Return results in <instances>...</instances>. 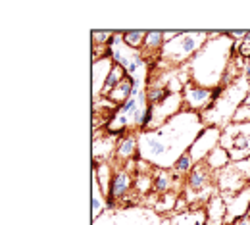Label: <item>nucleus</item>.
<instances>
[{
    "label": "nucleus",
    "mask_w": 250,
    "mask_h": 225,
    "mask_svg": "<svg viewBox=\"0 0 250 225\" xmlns=\"http://www.w3.org/2000/svg\"><path fill=\"white\" fill-rule=\"evenodd\" d=\"M216 183H218V187L223 191L225 196L227 194H237L239 191H243L247 185H250L247 181V177H245V173L233 162L216 173Z\"/></svg>",
    "instance_id": "1a4fd4ad"
},
{
    "label": "nucleus",
    "mask_w": 250,
    "mask_h": 225,
    "mask_svg": "<svg viewBox=\"0 0 250 225\" xmlns=\"http://www.w3.org/2000/svg\"><path fill=\"white\" fill-rule=\"evenodd\" d=\"M247 122H250V95L243 100V104L239 106V110L233 118V123H247Z\"/></svg>",
    "instance_id": "4be33fe9"
},
{
    "label": "nucleus",
    "mask_w": 250,
    "mask_h": 225,
    "mask_svg": "<svg viewBox=\"0 0 250 225\" xmlns=\"http://www.w3.org/2000/svg\"><path fill=\"white\" fill-rule=\"evenodd\" d=\"M204 164L214 171V173H218L221 171L223 167H227L229 164H231V158H229V154H227V150L219 144L218 148H214L210 154H208V158L204 160Z\"/></svg>",
    "instance_id": "4468645a"
},
{
    "label": "nucleus",
    "mask_w": 250,
    "mask_h": 225,
    "mask_svg": "<svg viewBox=\"0 0 250 225\" xmlns=\"http://www.w3.org/2000/svg\"><path fill=\"white\" fill-rule=\"evenodd\" d=\"M150 189H154V177H150L146 173H137L135 183H133V191H137L139 196H146Z\"/></svg>",
    "instance_id": "a211bd4d"
},
{
    "label": "nucleus",
    "mask_w": 250,
    "mask_h": 225,
    "mask_svg": "<svg viewBox=\"0 0 250 225\" xmlns=\"http://www.w3.org/2000/svg\"><path fill=\"white\" fill-rule=\"evenodd\" d=\"M171 183H173V179L169 177L167 169H156V173H154V191L158 194L167 193L171 189Z\"/></svg>",
    "instance_id": "f3484780"
},
{
    "label": "nucleus",
    "mask_w": 250,
    "mask_h": 225,
    "mask_svg": "<svg viewBox=\"0 0 250 225\" xmlns=\"http://www.w3.org/2000/svg\"><path fill=\"white\" fill-rule=\"evenodd\" d=\"M94 185H93V218L94 220H98V216L102 214V210H104V196L106 194L102 193V194H98V181H96V177H94V181H93Z\"/></svg>",
    "instance_id": "412c9836"
},
{
    "label": "nucleus",
    "mask_w": 250,
    "mask_h": 225,
    "mask_svg": "<svg viewBox=\"0 0 250 225\" xmlns=\"http://www.w3.org/2000/svg\"><path fill=\"white\" fill-rule=\"evenodd\" d=\"M225 216H227V206H225V198L221 196H212L208 202V214L206 220L210 224L221 225L225 224Z\"/></svg>",
    "instance_id": "ddd939ff"
},
{
    "label": "nucleus",
    "mask_w": 250,
    "mask_h": 225,
    "mask_svg": "<svg viewBox=\"0 0 250 225\" xmlns=\"http://www.w3.org/2000/svg\"><path fill=\"white\" fill-rule=\"evenodd\" d=\"M125 77H127V71H125L124 65L114 64L112 71H110V75H108V79H106V85H104V91H102V95H100V97H106V95H108L116 85H120V83L124 81Z\"/></svg>",
    "instance_id": "dca6fc26"
},
{
    "label": "nucleus",
    "mask_w": 250,
    "mask_h": 225,
    "mask_svg": "<svg viewBox=\"0 0 250 225\" xmlns=\"http://www.w3.org/2000/svg\"><path fill=\"white\" fill-rule=\"evenodd\" d=\"M146 31H127L124 33V42L133 50H143Z\"/></svg>",
    "instance_id": "aec40b11"
},
{
    "label": "nucleus",
    "mask_w": 250,
    "mask_h": 225,
    "mask_svg": "<svg viewBox=\"0 0 250 225\" xmlns=\"http://www.w3.org/2000/svg\"><path fill=\"white\" fill-rule=\"evenodd\" d=\"M221 93H223V87L206 89V87H200L194 83H187L183 89V106H185V110L204 114L214 104V100H218Z\"/></svg>",
    "instance_id": "423d86ee"
},
{
    "label": "nucleus",
    "mask_w": 250,
    "mask_h": 225,
    "mask_svg": "<svg viewBox=\"0 0 250 225\" xmlns=\"http://www.w3.org/2000/svg\"><path fill=\"white\" fill-rule=\"evenodd\" d=\"M173 225H204V216H202V212H194V214L181 212L173 220Z\"/></svg>",
    "instance_id": "6ab92c4d"
},
{
    "label": "nucleus",
    "mask_w": 250,
    "mask_h": 225,
    "mask_svg": "<svg viewBox=\"0 0 250 225\" xmlns=\"http://www.w3.org/2000/svg\"><path fill=\"white\" fill-rule=\"evenodd\" d=\"M204 127L200 114L183 108L162 127L139 131V158L158 169H173L175 162L187 154Z\"/></svg>",
    "instance_id": "f257e3e1"
},
{
    "label": "nucleus",
    "mask_w": 250,
    "mask_h": 225,
    "mask_svg": "<svg viewBox=\"0 0 250 225\" xmlns=\"http://www.w3.org/2000/svg\"><path fill=\"white\" fill-rule=\"evenodd\" d=\"M175 204H177V196H175V194H166V196H164V202H158L156 204V210L158 212L175 210Z\"/></svg>",
    "instance_id": "b1692460"
},
{
    "label": "nucleus",
    "mask_w": 250,
    "mask_h": 225,
    "mask_svg": "<svg viewBox=\"0 0 250 225\" xmlns=\"http://www.w3.org/2000/svg\"><path fill=\"white\" fill-rule=\"evenodd\" d=\"M237 56L239 42H233L227 33H210V41L187 64L190 83L206 89L221 87L227 67Z\"/></svg>",
    "instance_id": "f03ea898"
},
{
    "label": "nucleus",
    "mask_w": 250,
    "mask_h": 225,
    "mask_svg": "<svg viewBox=\"0 0 250 225\" xmlns=\"http://www.w3.org/2000/svg\"><path fill=\"white\" fill-rule=\"evenodd\" d=\"M210 41V33L206 31H196V33H183L171 41L166 42L160 50V65L169 64V65H185L188 64L194 54Z\"/></svg>",
    "instance_id": "20e7f679"
},
{
    "label": "nucleus",
    "mask_w": 250,
    "mask_h": 225,
    "mask_svg": "<svg viewBox=\"0 0 250 225\" xmlns=\"http://www.w3.org/2000/svg\"><path fill=\"white\" fill-rule=\"evenodd\" d=\"M164 46V33L160 31H148L145 37V44H143V58H146L148 54H156L158 60H160V50Z\"/></svg>",
    "instance_id": "2eb2a0df"
},
{
    "label": "nucleus",
    "mask_w": 250,
    "mask_h": 225,
    "mask_svg": "<svg viewBox=\"0 0 250 225\" xmlns=\"http://www.w3.org/2000/svg\"><path fill=\"white\" fill-rule=\"evenodd\" d=\"M114 158L118 162H124V164L139 158V141H137V135L135 133L125 135L124 139L118 143V148H116Z\"/></svg>",
    "instance_id": "f8f14e48"
},
{
    "label": "nucleus",
    "mask_w": 250,
    "mask_h": 225,
    "mask_svg": "<svg viewBox=\"0 0 250 225\" xmlns=\"http://www.w3.org/2000/svg\"><path fill=\"white\" fill-rule=\"evenodd\" d=\"M239 56L245 58V60H250V37L249 35L239 42Z\"/></svg>",
    "instance_id": "393cba45"
},
{
    "label": "nucleus",
    "mask_w": 250,
    "mask_h": 225,
    "mask_svg": "<svg viewBox=\"0 0 250 225\" xmlns=\"http://www.w3.org/2000/svg\"><path fill=\"white\" fill-rule=\"evenodd\" d=\"M133 183H135V177H131L127 167H120L118 171H114L110 193H108V208H114L120 200H124V206H131L133 202L129 200V191L133 189Z\"/></svg>",
    "instance_id": "6e6552de"
},
{
    "label": "nucleus",
    "mask_w": 250,
    "mask_h": 225,
    "mask_svg": "<svg viewBox=\"0 0 250 225\" xmlns=\"http://www.w3.org/2000/svg\"><path fill=\"white\" fill-rule=\"evenodd\" d=\"M114 64L116 62L112 60V56H102L100 60L94 58L93 62V97L94 98H98V93L102 95L104 85H106V79H108V75H110Z\"/></svg>",
    "instance_id": "9d476101"
},
{
    "label": "nucleus",
    "mask_w": 250,
    "mask_h": 225,
    "mask_svg": "<svg viewBox=\"0 0 250 225\" xmlns=\"http://www.w3.org/2000/svg\"><path fill=\"white\" fill-rule=\"evenodd\" d=\"M250 95V83L245 79V75H241L237 81H233L229 87H223V93L219 95L218 100H214V104L200 114L204 125H212V127H227L229 123H233V118L239 110V106L243 104V100Z\"/></svg>",
    "instance_id": "7ed1b4c3"
},
{
    "label": "nucleus",
    "mask_w": 250,
    "mask_h": 225,
    "mask_svg": "<svg viewBox=\"0 0 250 225\" xmlns=\"http://www.w3.org/2000/svg\"><path fill=\"white\" fill-rule=\"evenodd\" d=\"M219 144L227 150L231 162H243L250 158V122L229 123L221 129Z\"/></svg>",
    "instance_id": "39448f33"
},
{
    "label": "nucleus",
    "mask_w": 250,
    "mask_h": 225,
    "mask_svg": "<svg viewBox=\"0 0 250 225\" xmlns=\"http://www.w3.org/2000/svg\"><path fill=\"white\" fill-rule=\"evenodd\" d=\"M192 167H194V162H192V158L187 154H183L179 160L175 162V165H173V171H177V173H190L192 171Z\"/></svg>",
    "instance_id": "5701e85b"
},
{
    "label": "nucleus",
    "mask_w": 250,
    "mask_h": 225,
    "mask_svg": "<svg viewBox=\"0 0 250 225\" xmlns=\"http://www.w3.org/2000/svg\"><path fill=\"white\" fill-rule=\"evenodd\" d=\"M135 95V79L131 77V75H127L124 81L120 83V85H116L106 97H100V98H108L114 106H118V108H122L125 102L129 100V98Z\"/></svg>",
    "instance_id": "9b49d317"
},
{
    "label": "nucleus",
    "mask_w": 250,
    "mask_h": 225,
    "mask_svg": "<svg viewBox=\"0 0 250 225\" xmlns=\"http://www.w3.org/2000/svg\"><path fill=\"white\" fill-rule=\"evenodd\" d=\"M249 218H250V210H249Z\"/></svg>",
    "instance_id": "a878e982"
},
{
    "label": "nucleus",
    "mask_w": 250,
    "mask_h": 225,
    "mask_svg": "<svg viewBox=\"0 0 250 225\" xmlns=\"http://www.w3.org/2000/svg\"><path fill=\"white\" fill-rule=\"evenodd\" d=\"M219 141H221V129L212 127V125H206L204 131L196 137V141L192 143V146L188 148V156L192 158L194 164H202V162L208 158V154L218 148Z\"/></svg>",
    "instance_id": "0eeeda50"
}]
</instances>
